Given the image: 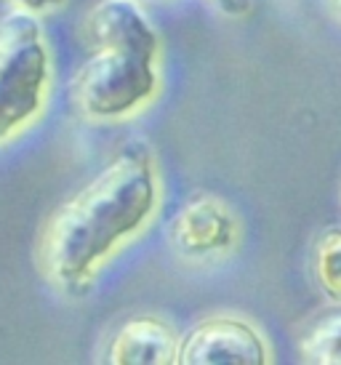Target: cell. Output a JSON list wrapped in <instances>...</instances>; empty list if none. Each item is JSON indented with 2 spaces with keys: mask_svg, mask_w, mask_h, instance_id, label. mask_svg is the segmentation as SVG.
I'll use <instances>...</instances> for the list:
<instances>
[{
  "mask_svg": "<svg viewBox=\"0 0 341 365\" xmlns=\"http://www.w3.org/2000/svg\"><path fill=\"white\" fill-rule=\"evenodd\" d=\"M83 30L91 48H128L150 56L163 53L161 35L136 0H101L88 11Z\"/></svg>",
  "mask_w": 341,
  "mask_h": 365,
  "instance_id": "8992f818",
  "label": "cell"
},
{
  "mask_svg": "<svg viewBox=\"0 0 341 365\" xmlns=\"http://www.w3.org/2000/svg\"><path fill=\"white\" fill-rule=\"evenodd\" d=\"M184 365L216 363H270L267 339L251 320L240 314H211L203 317L181 336L179 360Z\"/></svg>",
  "mask_w": 341,
  "mask_h": 365,
  "instance_id": "5b68a950",
  "label": "cell"
},
{
  "mask_svg": "<svg viewBox=\"0 0 341 365\" xmlns=\"http://www.w3.org/2000/svg\"><path fill=\"white\" fill-rule=\"evenodd\" d=\"M161 200L155 155L147 144H128L49 216L38 240L43 277L64 294L86 291L101 267L147 230Z\"/></svg>",
  "mask_w": 341,
  "mask_h": 365,
  "instance_id": "6da1fadb",
  "label": "cell"
},
{
  "mask_svg": "<svg viewBox=\"0 0 341 365\" xmlns=\"http://www.w3.org/2000/svg\"><path fill=\"white\" fill-rule=\"evenodd\" d=\"M331 6H333V11H336V14L341 16V0H331Z\"/></svg>",
  "mask_w": 341,
  "mask_h": 365,
  "instance_id": "7c38bea8",
  "label": "cell"
},
{
  "mask_svg": "<svg viewBox=\"0 0 341 365\" xmlns=\"http://www.w3.org/2000/svg\"><path fill=\"white\" fill-rule=\"evenodd\" d=\"M301 357L315 365H341V314L322 317L304 336Z\"/></svg>",
  "mask_w": 341,
  "mask_h": 365,
  "instance_id": "9c48e42d",
  "label": "cell"
},
{
  "mask_svg": "<svg viewBox=\"0 0 341 365\" xmlns=\"http://www.w3.org/2000/svg\"><path fill=\"white\" fill-rule=\"evenodd\" d=\"M54 59L38 16L9 11L0 19V144L38 123L51 99Z\"/></svg>",
  "mask_w": 341,
  "mask_h": 365,
  "instance_id": "7a4b0ae2",
  "label": "cell"
},
{
  "mask_svg": "<svg viewBox=\"0 0 341 365\" xmlns=\"http://www.w3.org/2000/svg\"><path fill=\"white\" fill-rule=\"evenodd\" d=\"M170 248L187 262L227 259L240 243V222L213 195H195L168 224Z\"/></svg>",
  "mask_w": 341,
  "mask_h": 365,
  "instance_id": "277c9868",
  "label": "cell"
},
{
  "mask_svg": "<svg viewBox=\"0 0 341 365\" xmlns=\"http://www.w3.org/2000/svg\"><path fill=\"white\" fill-rule=\"evenodd\" d=\"M211 3L232 19H240L251 11V0H211Z\"/></svg>",
  "mask_w": 341,
  "mask_h": 365,
  "instance_id": "8fae6325",
  "label": "cell"
},
{
  "mask_svg": "<svg viewBox=\"0 0 341 365\" xmlns=\"http://www.w3.org/2000/svg\"><path fill=\"white\" fill-rule=\"evenodd\" d=\"M181 336L155 314H136L112 334L104 363L112 365H173Z\"/></svg>",
  "mask_w": 341,
  "mask_h": 365,
  "instance_id": "52a82bcc",
  "label": "cell"
},
{
  "mask_svg": "<svg viewBox=\"0 0 341 365\" xmlns=\"http://www.w3.org/2000/svg\"><path fill=\"white\" fill-rule=\"evenodd\" d=\"M11 11H19V14H30V16H49L54 11H59L67 6V0H6Z\"/></svg>",
  "mask_w": 341,
  "mask_h": 365,
  "instance_id": "30bf717a",
  "label": "cell"
},
{
  "mask_svg": "<svg viewBox=\"0 0 341 365\" xmlns=\"http://www.w3.org/2000/svg\"><path fill=\"white\" fill-rule=\"evenodd\" d=\"M161 56L128 48H93L72 78V104L93 123L123 120L161 93Z\"/></svg>",
  "mask_w": 341,
  "mask_h": 365,
  "instance_id": "3957f363",
  "label": "cell"
},
{
  "mask_svg": "<svg viewBox=\"0 0 341 365\" xmlns=\"http://www.w3.org/2000/svg\"><path fill=\"white\" fill-rule=\"evenodd\" d=\"M315 280L325 299L341 304V227L325 230L315 248Z\"/></svg>",
  "mask_w": 341,
  "mask_h": 365,
  "instance_id": "ba28073f",
  "label": "cell"
}]
</instances>
